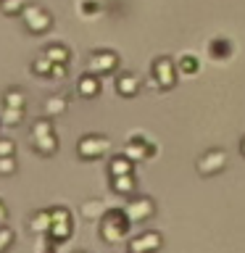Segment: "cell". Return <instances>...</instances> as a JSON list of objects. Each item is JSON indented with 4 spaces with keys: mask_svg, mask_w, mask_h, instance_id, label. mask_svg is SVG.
<instances>
[{
    "mask_svg": "<svg viewBox=\"0 0 245 253\" xmlns=\"http://www.w3.org/2000/svg\"><path fill=\"white\" fill-rule=\"evenodd\" d=\"M129 216H126V211L122 209H111L100 216V237L106 243H119L124 240L126 232H129Z\"/></svg>",
    "mask_w": 245,
    "mask_h": 253,
    "instance_id": "cell-1",
    "label": "cell"
},
{
    "mask_svg": "<svg viewBox=\"0 0 245 253\" xmlns=\"http://www.w3.org/2000/svg\"><path fill=\"white\" fill-rule=\"evenodd\" d=\"M32 145L40 156H53L58 150V137L53 132V122L50 119H40L32 126Z\"/></svg>",
    "mask_w": 245,
    "mask_h": 253,
    "instance_id": "cell-2",
    "label": "cell"
},
{
    "mask_svg": "<svg viewBox=\"0 0 245 253\" xmlns=\"http://www.w3.org/2000/svg\"><path fill=\"white\" fill-rule=\"evenodd\" d=\"M21 21H24V27H27V32H32V35H45V32L53 27V16L47 13L42 5H35V3L24 5Z\"/></svg>",
    "mask_w": 245,
    "mask_h": 253,
    "instance_id": "cell-3",
    "label": "cell"
},
{
    "mask_svg": "<svg viewBox=\"0 0 245 253\" xmlns=\"http://www.w3.org/2000/svg\"><path fill=\"white\" fill-rule=\"evenodd\" d=\"M108 148H111L108 137H103V134H87V137L79 140L77 153H79V158H84V161H92V158L106 156Z\"/></svg>",
    "mask_w": 245,
    "mask_h": 253,
    "instance_id": "cell-4",
    "label": "cell"
},
{
    "mask_svg": "<svg viewBox=\"0 0 245 253\" xmlns=\"http://www.w3.org/2000/svg\"><path fill=\"white\" fill-rule=\"evenodd\" d=\"M47 235L58 243L71 237V213L66 209H50V232Z\"/></svg>",
    "mask_w": 245,
    "mask_h": 253,
    "instance_id": "cell-5",
    "label": "cell"
},
{
    "mask_svg": "<svg viewBox=\"0 0 245 253\" xmlns=\"http://www.w3.org/2000/svg\"><path fill=\"white\" fill-rule=\"evenodd\" d=\"M116 63H119V58L108 50H98V53L90 55V71L92 74H108V71L116 69Z\"/></svg>",
    "mask_w": 245,
    "mask_h": 253,
    "instance_id": "cell-6",
    "label": "cell"
},
{
    "mask_svg": "<svg viewBox=\"0 0 245 253\" xmlns=\"http://www.w3.org/2000/svg\"><path fill=\"white\" fill-rule=\"evenodd\" d=\"M124 211L132 221H142V219H148L150 213H153V201H150V198H137V201H132Z\"/></svg>",
    "mask_w": 245,
    "mask_h": 253,
    "instance_id": "cell-7",
    "label": "cell"
},
{
    "mask_svg": "<svg viewBox=\"0 0 245 253\" xmlns=\"http://www.w3.org/2000/svg\"><path fill=\"white\" fill-rule=\"evenodd\" d=\"M29 232L35 235H47L50 232V211H35L29 216Z\"/></svg>",
    "mask_w": 245,
    "mask_h": 253,
    "instance_id": "cell-8",
    "label": "cell"
},
{
    "mask_svg": "<svg viewBox=\"0 0 245 253\" xmlns=\"http://www.w3.org/2000/svg\"><path fill=\"white\" fill-rule=\"evenodd\" d=\"M77 92L82 95V98H95V95L100 92V79L98 74H84L82 79H79V84H77Z\"/></svg>",
    "mask_w": 245,
    "mask_h": 253,
    "instance_id": "cell-9",
    "label": "cell"
},
{
    "mask_svg": "<svg viewBox=\"0 0 245 253\" xmlns=\"http://www.w3.org/2000/svg\"><path fill=\"white\" fill-rule=\"evenodd\" d=\"M221 166H224V153H221V150H208V153L201 158V171L203 174L219 171Z\"/></svg>",
    "mask_w": 245,
    "mask_h": 253,
    "instance_id": "cell-10",
    "label": "cell"
},
{
    "mask_svg": "<svg viewBox=\"0 0 245 253\" xmlns=\"http://www.w3.org/2000/svg\"><path fill=\"white\" fill-rule=\"evenodd\" d=\"M158 245H161V237L153 235V232H148V235H142V237H134L132 240V251H145V253H153Z\"/></svg>",
    "mask_w": 245,
    "mask_h": 253,
    "instance_id": "cell-11",
    "label": "cell"
},
{
    "mask_svg": "<svg viewBox=\"0 0 245 253\" xmlns=\"http://www.w3.org/2000/svg\"><path fill=\"white\" fill-rule=\"evenodd\" d=\"M3 106L8 108H27V95L19 87H11V90L3 92Z\"/></svg>",
    "mask_w": 245,
    "mask_h": 253,
    "instance_id": "cell-12",
    "label": "cell"
},
{
    "mask_svg": "<svg viewBox=\"0 0 245 253\" xmlns=\"http://www.w3.org/2000/svg\"><path fill=\"white\" fill-rule=\"evenodd\" d=\"M66 98H63V95H50V98L45 100V116L47 119H53V116H61L63 111H66Z\"/></svg>",
    "mask_w": 245,
    "mask_h": 253,
    "instance_id": "cell-13",
    "label": "cell"
},
{
    "mask_svg": "<svg viewBox=\"0 0 245 253\" xmlns=\"http://www.w3.org/2000/svg\"><path fill=\"white\" fill-rule=\"evenodd\" d=\"M42 53H45V55H47V58H50L53 63H69V47H66V45H61V42L47 45Z\"/></svg>",
    "mask_w": 245,
    "mask_h": 253,
    "instance_id": "cell-14",
    "label": "cell"
},
{
    "mask_svg": "<svg viewBox=\"0 0 245 253\" xmlns=\"http://www.w3.org/2000/svg\"><path fill=\"white\" fill-rule=\"evenodd\" d=\"M24 119V108H8L3 106V114H0V124L3 126H19Z\"/></svg>",
    "mask_w": 245,
    "mask_h": 253,
    "instance_id": "cell-15",
    "label": "cell"
},
{
    "mask_svg": "<svg viewBox=\"0 0 245 253\" xmlns=\"http://www.w3.org/2000/svg\"><path fill=\"white\" fill-rule=\"evenodd\" d=\"M116 90L122 92V95H134L140 90V79L137 77H132V74H124V77H119V82H116Z\"/></svg>",
    "mask_w": 245,
    "mask_h": 253,
    "instance_id": "cell-16",
    "label": "cell"
},
{
    "mask_svg": "<svg viewBox=\"0 0 245 253\" xmlns=\"http://www.w3.org/2000/svg\"><path fill=\"white\" fill-rule=\"evenodd\" d=\"M111 185H114L116 193H122V195H129L134 193V177L132 174H122V177H111Z\"/></svg>",
    "mask_w": 245,
    "mask_h": 253,
    "instance_id": "cell-17",
    "label": "cell"
},
{
    "mask_svg": "<svg viewBox=\"0 0 245 253\" xmlns=\"http://www.w3.org/2000/svg\"><path fill=\"white\" fill-rule=\"evenodd\" d=\"M122 174H132V158L126 156L111 158V177H122Z\"/></svg>",
    "mask_w": 245,
    "mask_h": 253,
    "instance_id": "cell-18",
    "label": "cell"
},
{
    "mask_svg": "<svg viewBox=\"0 0 245 253\" xmlns=\"http://www.w3.org/2000/svg\"><path fill=\"white\" fill-rule=\"evenodd\" d=\"M103 213H106L103 201H87V203H82V216L84 219H100Z\"/></svg>",
    "mask_w": 245,
    "mask_h": 253,
    "instance_id": "cell-19",
    "label": "cell"
},
{
    "mask_svg": "<svg viewBox=\"0 0 245 253\" xmlns=\"http://www.w3.org/2000/svg\"><path fill=\"white\" fill-rule=\"evenodd\" d=\"M32 71H35L37 77H50V71H53V61L42 53L40 58H35V63H32Z\"/></svg>",
    "mask_w": 245,
    "mask_h": 253,
    "instance_id": "cell-20",
    "label": "cell"
},
{
    "mask_svg": "<svg viewBox=\"0 0 245 253\" xmlns=\"http://www.w3.org/2000/svg\"><path fill=\"white\" fill-rule=\"evenodd\" d=\"M24 0H0V13L3 16H16V13H21L24 11Z\"/></svg>",
    "mask_w": 245,
    "mask_h": 253,
    "instance_id": "cell-21",
    "label": "cell"
},
{
    "mask_svg": "<svg viewBox=\"0 0 245 253\" xmlns=\"http://www.w3.org/2000/svg\"><path fill=\"white\" fill-rule=\"evenodd\" d=\"M16 169H19L16 156H3V158H0V177H11Z\"/></svg>",
    "mask_w": 245,
    "mask_h": 253,
    "instance_id": "cell-22",
    "label": "cell"
},
{
    "mask_svg": "<svg viewBox=\"0 0 245 253\" xmlns=\"http://www.w3.org/2000/svg\"><path fill=\"white\" fill-rule=\"evenodd\" d=\"M153 71H156L158 77H161V87H171V77H169V61H158Z\"/></svg>",
    "mask_w": 245,
    "mask_h": 253,
    "instance_id": "cell-23",
    "label": "cell"
},
{
    "mask_svg": "<svg viewBox=\"0 0 245 253\" xmlns=\"http://www.w3.org/2000/svg\"><path fill=\"white\" fill-rule=\"evenodd\" d=\"M13 240H16V237H13L11 229H8L5 224H0V253H5L8 248H11Z\"/></svg>",
    "mask_w": 245,
    "mask_h": 253,
    "instance_id": "cell-24",
    "label": "cell"
},
{
    "mask_svg": "<svg viewBox=\"0 0 245 253\" xmlns=\"http://www.w3.org/2000/svg\"><path fill=\"white\" fill-rule=\"evenodd\" d=\"M3 156H16V142L8 137H0V158Z\"/></svg>",
    "mask_w": 245,
    "mask_h": 253,
    "instance_id": "cell-25",
    "label": "cell"
},
{
    "mask_svg": "<svg viewBox=\"0 0 245 253\" xmlns=\"http://www.w3.org/2000/svg\"><path fill=\"white\" fill-rule=\"evenodd\" d=\"M124 156L126 158H142V156H148V150H142V145H137V142H129L124 150Z\"/></svg>",
    "mask_w": 245,
    "mask_h": 253,
    "instance_id": "cell-26",
    "label": "cell"
},
{
    "mask_svg": "<svg viewBox=\"0 0 245 253\" xmlns=\"http://www.w3.org/2000/svg\"><path fill=\"white\" fill-rule=\"evenodd\" d=\"M5 219H8V211H5V203L0 201V224H5Z\"/></svg>",
    "mask_w": 245,
    "mask_h": 253,
    "instance_id": "cell-27",
    "label": "cell"
},
{
    "mask_svg": "<svg viewBox=\"0 0 245 253\" xmlns=\"http://www.w3.org/2000/svg\"><path fill=\"white\" fill-rule=\"evenodd\" d=\"M243 153H245V140H243Z\"/></svg>",
    "mask_w": 245,
    "mask_h": 253,
    "instance_id": "cell-28",
    "label": "cell"
},
{
    "mask_svg": "<svg viewBox=\"0 0 245 253\" xmlns=\"http://www.w3.org/2000/svg\"><path fill=\"white\" fill-rule=\"evenodd\" d=\"M82 253H84V251H82Z\"/></svg>",
    "mask_w": 245,
    "mask_h": 253,
    "instance_id": "cell-29",
    "label": "cell"
}]
</instances>
